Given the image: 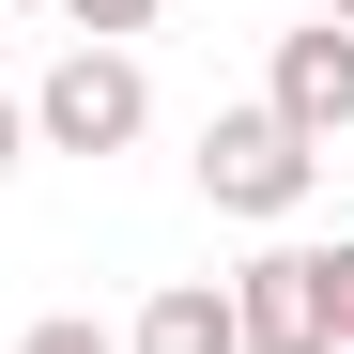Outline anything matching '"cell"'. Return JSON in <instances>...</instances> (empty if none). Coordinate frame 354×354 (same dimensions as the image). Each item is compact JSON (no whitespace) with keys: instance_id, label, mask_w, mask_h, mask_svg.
<instances>
[{"instance_id":"obj_10","label":"cell","mask_w":354,"mask_h":354,"mask_svg":"<svg viewBox=\"0 0 354 354\" xmlns=\"http://www.w3.org/2000/svg\"><path fill=\"white\" fill-rule=\"evenodd\" d=\"M324 31H354V0H324Z\"/></svg>"},{"instance_id":"obj_1","label":"cell","mask_w":354,"mask_h":354,"mask_svg":"<svg viewBox=\"0 0 354 354\" xmlns=\"http://www.w3.org/2000/svg\"><path fill=\"white\" fill-rule=\"evenodd\" d=\"M16 108H31V139H46V154H124V139L154 124V77H139V46H62Z\"/></svg>"},{"instance_id":"obj_9","label":"cell","mask_w":354,"mask_h":354,"mask_svg":"<svg viewBox=\"0 0 354 354\" xmlns=\"http://www.w3.org/2000/svg\"><path fill=\"white\" fill-rule=\"evenodd\" d=\"M339 354H354V247H339Z\"/></svg>"},{"instance_id":"obj_2","label":"cell","mask_w":354,"mask_h":354,"mask_svg":"<svg viewBox=\"0 0 354 354\" xmlns=\"http://www.w3.org/2000/svg\"><path fill=\"white\" fill-rule=\"evenodd\" d=\"M308 185H324V154L292 139L277 108H216V124H201V201L216 216H262L277 231V216H308Z\"/></svg>"},{"instance_id":"obj_7","label":"cell","mask_w":354,"mask_h":354,"mask_svg":"<svg viewBox=\"0 0 354 354\" xmlns=\"http://www.w3.org/2000/svg\"><path fill=\"white\" fill-rule=\"evenodd\" d=\"M77 16V46H124V31H154V0H62Z\"/></svg>"},{"instance_id":"obj_8","label":"cell","mask_w":354,"mask_h":354,"mask_svg":"<svg viewBox=\"0 0 354 354\" xmlns=\"http://www.w3.org/2000/svg\"><path fill=\"white\" fill-rule=\"evenodd\" d=\"M16 154H31V108H16V93H0V185H16Z\"/></svg>"},{"instance_id":"obj_5","label":"cell","mask_w":354,"mask_h":354,"mask_svg":"<svg viewBox=\"0 0 354 354\" xmlns=\"http://www.w3.org/2000/svg\"><path fill=\"white\" fill-rule=\"evenodd\" d=\"M124 354H231V292H216V277H169L154 308L124 324Z\"/></svg>"},{"instance_id":"obj_3","label":"cell","mask_w":354,"mask_h":354,"mask_svg":"<svg viewBox=\"0 0 354 354\" xmlns=\"http://www.w3.org/2000/svg\"><path fill=\"white\" fill-rule=\"evenodd\" d=\"M231 292V354H339V247H262Z\"/></svg>"},{"instance_id":"obj_4","label":"cell","mask_w":354,"mask_h":354,"mask_svg":"<svg viewBox=\"0 0 354 354\" xmlns=\"http://www.w3.org/2000/svg\"><path fill=\"white\" fill-rule=\"evenodd\" d=\"M262 108H277L308 154H324V139H354V31H324V16H308V31H277V77H262Z\"/></svg>"},{"instance_id":"obj_6","label":"cell","mask_w":354,"mask_h":354,"mask_svg":"<svg viewBox=\"0 0 354 354\" xmlns=\"http://www.w3.org/2000/svg\"><path fill=\"white\" fill-rule=\"evenodd\" d=\"M16 354H124V339H108V324H93V308H46V324H31V339H16Z\"/></svg>"}]
</instances>
